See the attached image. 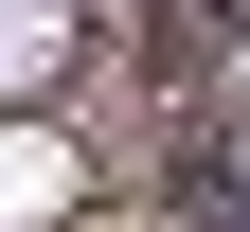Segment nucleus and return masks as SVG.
Returning <instances> with one entry per match:
<instances>
[{
	"mask_svg": "<svg viewBox=\"0 0 250 232\" xmlns=\"http://www.w3.org/2000/svg\"><path fill=\"white\" fill-rule=\"evenodd\" d=\"M54 196H72V143L54 125H0V232H36Z\"/></svg>",
	"mask_w": 250,
	"mask_h": 232,
	"instance_id": "obj_1",
	"label": "nucleus"
},
{
	"mask_svg": "<svg viewBox=\"0 0 250 232\" xmlns=\"http://www.w3.org/2000/svg\"><path fill=\"white\" fill-rule=\"evenodd\" d=\"M54 54H72V0H0V89H36Z\"/></svg>",
	"mask_w": 250,
	"mask_h": 232,
	"instance_id": "obj_2",
	"label": "nucleus"
}]
</instances>
